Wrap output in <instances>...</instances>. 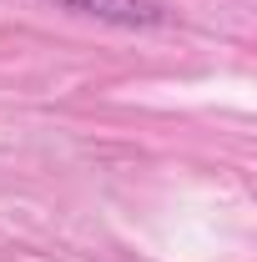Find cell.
<instances>
[{
    "mask_svg": "<svg viewBox=\"0 0 257 262\" xmlns=\"http://www.w3.org/2000/svg\"><path fill=\"white\" fill-rule=\"evenodd\" d=\"M51 5L91 15L101 26H121V31H157V26L172 20V10L161 0H51Z\"/></svg>",
    "mask_w": 257,
    "mask_h": 262,
    "instance_id": "6da1fadb",
    "label": "cell"
}]
</instances>
